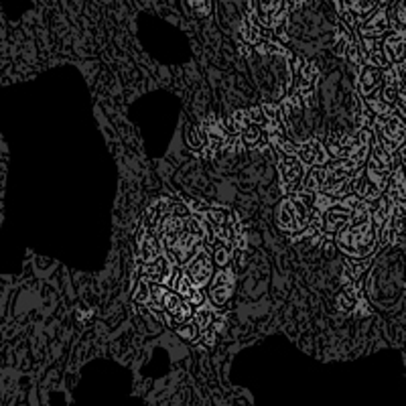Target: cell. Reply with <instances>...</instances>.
I'll return each mask as SVG.
<instances>
[{
    "label": "cell",
    "mask_w": 406,
    "mask_h": 406,
    "mask_svg": "<svg viewBox=\"0 0 406 406\" xmlns=\"http://www.w3.org/2000/svg\"><path fill=\"white\" fill-rule=\"evenodd\" d=\"M335 248L345 258H370L378 248V230L372 220V203L360 202L354 207L350 224L333 238Z\"/></svg>",
    "instance_id": "1"
},
{
    "label": "cell",
    "mask_w": 406,
    "mask_h": 406,
    "mask_svg": "<svg viewBox=\"0 0 406 406\" xmlns=\"http://www.w3.org/2000/svg\"><path fill=\"white\" fill-rule=\"evenodd\" d=\"M313 195L315 193L305 189L283 195V200L275 207L277 228L288 236L303 232L313 220Z\"/></svg>",
    "instance_id": "2"
},
{
    "label": "cell",
    "mask_w": 406,
    "mask_h": 406,
    "mask_svg": "<svg viewBox=\"0 0 406 406\" xmlns=\"http://www.w3.org/2000/svg\"><path fill=\"white\" fill-rule=\"evenodd\" d=\"M202 224L205 230V240L213 246L222 242L234 248L238 236L244 232L234 211L228 207H207V211L202 215Z\"/></svg>",
    "instance_id": "3"
},
{
    "label": "cell",
    "mask_w": 406,
    "mask_h": 406,
    "mask_svg": "<svg viewBox=\"0 0 406 406\" xmlns=\"http://www.w3.org/2000/svg\"><path fill=\"white\" fill-rule=\"evenodd\" d=\"M205 242V230H203L202 215H185L183 217V228L177 236L175 244L171 246V250L164 254L175 266H183L193 254L195 250Z\"/></svg>",
    "instance_id": "4"
},
{
    "label": "cell",
    "mask_w": 406,
    "mask_h": 406,
    "mask_svg": "<svg viewBox=\"0 0 406 406\" xmlns=\"http://www.w3.org/2000/svg\"><path fill=\"white\" fill-rule=\"evenodd\" d=\"M372 130L376 142L390 155H396L406 142V120L396 112L386 116H374Z\"/></svg>",
    "instance_id": "5"
},
{
    "label": "cell",
    "mask_w": 406,
    "mask_h": 406,
    "mask_svg": "<svg viewBox=\"0 0 406 406\" xmlns=\"http://www.w3.org/2000/svg\"><path fill=\"white\" fill-rule=\"evenodd\" d=\"M236 284H238V275L232 266H224V268L215 270L207 284V301L215 309L228 307V303L232 301V297L236 292Z\"/></svg>",
    "instance_id": "6"
},
{
    "label": "cell",
    "mask_w": 406,
    "mask_h": 406,
    "mask_svg": "<svg viewBox=\"0 0 406 406\" xmlns=\"http://www.w3.org/2000/svg\"><path fill=\"white\" fill-rule=\"evenodd\" d=\"M183 273L187 275V279L193 283V286L197 288H205L213 273H215V264H213V258H211V248H207L205 242L195 250V254L181 266Z\"/></svg>",
    "instance_id": "7"
},
{
    "label": "cell",
    "mask_w": 406,
    "mask_h": 406,
    "mask_svg": "<svg viewBox=\"0 0 406 406\" xmlns=\"http://www.w3.org/2000/svg\"><path fill=\"white\" fill-rule=\"evenodd\" d=\"M292 76H295V94L301 96L303 100H307L319 81L317 63L311 61L309 57H297L292 63Z\"/></svg>",
    "instance_id": "8"
},
{
    "label": "cell",
    "mask_w": 406,
    "mask_h": 406,
    "mask_svg": "<svg viewBox=\"0 0 406 406\" xmlns=\"http://www.w3.org/2000/svg\"><path fill=\"white\" fill-rule=\"evenodd\" d=\"M254 12H256L258 23L262 27L273 29V31L281 29L284 25V21L290 17L286 0H256Z\"/></svg>",
    "instance_id": "9"
},
{
    "label": "cell",
    "mask_w": 406,
    "mask_h": 406,
    "mask_svg": "<svg viewBox=\"0 0 406 406\" xmlns=\"http://www.w3.org/2000/svg\"><path fill=\"white\" fill-rule=\"evenodd\" d=\"M277 169H279V181H281L283 195L295 193L303 187V179L307 171H305V164L297 157H279Z\"/></svg>",
    "instance_id": "10"
},
{
    "label": "cell",
    "mask_w": 406,
    "mask_h": 406,
    "mask_svg": "<svg viewBox=\"0 0 406 406\" xmlns=\"http://www.w3.org/2000/svg\"><path fill=\"white\" fill-rule=\"evenodd\" d=\"M352 213H354V209L343 205L339 200L333 205H329L321 213V230H323L325 238H335L350 224Z\"/></svg>",
    "instance_id": "11"
},
{
    "label": "cell",
    "mask_w": 406,
    "mask_h": 406,
    "mask_svg": "<svg viewBox=\"0 0 406 406\" xmlns=\"http://www.w3.org/2000/svg\"><path fill=\"white\" fill-rule=\"evenodd\" d=\"M390 19H388V8L378 6L374 14H370L365 21L360 23V27L356 29L358 37L362 39H382L386 33H390Z\"/></svg>",
    "instance_id": "12"
},
{
    "label": "cell",
    "mask_w": 406,
    "mask_h": 406,
    "mask_svg": "<svg viewBox=\"0 0 406 406\" xmlns=\"http://www.w3.org/2000/svg\"><path fill=\"white\" fill-rule=\"evenodd\" d=\"M297 159L303 162L305 167H321L331 161V155L325 147V142L317 138H309L299 145L297 149Z\"/></svg>",
    "instance_id": "13"
},
{
    "label": "cell",
    "mask_w": 406,
    "mask_h": 406,
    "mask_svg": "<svg viewBox=\"0 0 406 406\" xmlns=\"http://www.w3.org/2000/svg\"><path fill=\"white\" fill-rule=\"evenodd\" d=\"M382 80H384V70L374 67V65H362L358 72V81H356V89H358L360 98L367 100V98L376 96L382 85Z\"/></svg>",
    "instance_id": "14"
},
{
    "label": "cell",
    "mask_w": 406,
    "mask_h": 406,
    "mask_svg": "<svg viewBox=\"0 0 406 406\" xmlns=\"http://www.w3.org/2000/svg\"><path fill=\"white\" fill-rule=\"evenodd\" d=\"M136 240H138V260H140L142 264L155 262L159 256L164 254L161 240H159L153 232H149L145 226H140L138 238H136Z\"/></svg>",
    "instance_id": "15"
},
{
    "label": "cell",
    "mask_w": 406,
    "mask_h": 406,
    "mask_svg": "<svg viewBox=\"0 0 406 406\" xmlns=\"http://www.w3.org/2000/svg\"><path fill=\"white\" fill-rule=\"evenodd\" d=\"M238 33H240V39L246 45L250 47H256L260 41L264 39L266 35V27H262L256 19V12H254V6H250L244 14V19L240 21V27H238Z\"/></svg>",
    "instance_id": "16"
},
{
    "label": "cell",
    "mask_w": 406,
    "mask_h": 406,
    "mask_svg": "<svg viewBox=\"0 0 406 406\" xmlns=\"http://www.w3.org/2000/svg\"><path fill=\"white\" fill-rule=\"evenodd\" d=\"M173 266H175V264L162 254V256H159L155 262L142 264V266L138 268V275H140V279H145L149 284H164L167 277H169L171 270H173Z\"/></svg>",
    "instance_id": "17"
},
{
    "label": "cell",
    "mask_w": 406,
    "mask_h": 406,
    "mask_svg": "<svg viewBox=\"0 0 406 406\" xmlns=\"http://www.w3.org/2000/svg\"><path fill=\"white\" fill-rule=\"evenodd\" d=\"M382 49L390 65L406 61V35L398 31H390L382 37Z\"/></svg>",
    "instance_id": "18"
},
{
    "label": "cell",
    "mask_w": 406,
    "mask_h": 406,
    "mask_svg": "<svg viewBox=\"0 0 406 406\" xmlns=\"http://www.w3.org/2000/svg\"><path fill=\"white\" fill-rule=\"evenodd\" d=\"M171 209H173V202H171L169 197L153 200L151 205L147 207V213H145V222H142V226H145L149 232H153V234L157 236L159 226L162 224V220L171 213Z\"/></svg>",
    "instance_id": "19"
},
{
    "label": "cell",
    "mask_w": 406,
    "mask_h": 406,
    "mask_svg": "<svg viewBox=\"0 0 406 406\" xmlns=\"http://www.w3.org/2000/svg\"><path fill=\"white\" fill-rule=\"evenodd\" d=\"M398 94H400V78L394 70V65L386 67L384 70V80H382V85L376 94V98H380L382 102H386L388 106L396 108V102H398Z\"/></svg>",
    "instance_id": "20"
},
{
    "label": "cell",
    "mask_w": 406,
    "mask_h": 406,
    "mask_svg": "<svg viewBox=\"0 0 406 406\" xmlns=\"http://www.w3.org/2000/svg\"><path fill=\"white\" fill-rule=\"evenodd\" d=\"M358 41H360L364 65H374V67H380V70L390 67V63L384 55V49H382V39H362V37H358Z\"/></svg>",
    "instance_id": "21"
},
{
    "label": "cell",
    "mask_w": 406,
    "mask_h": 406,
    "mask_svg": "<svg viewBox=\"0 0 406 406\" xmlns=\"http://www.w3.org/2000/svg\"><path fill=\"white\" fill-rule=\"evenodd\" d=\"M354 193L362 200V202L367 203H374L376 200H380L382 195H384V191L376 185V183H372L367 177L364 175V169L356 175V179H354Z\"/></svg>",
    "instance_id": "22"
},
{
    "label": "cell",
    "mask_w": 406,
    "mask_h": 406,
    "mask_svg": "<svg viewBox=\"0 0 406 406\" xmlns=\"http://www.w3.org/2000/svg\"><path fill=\"white\" fill-rule=\"evenodd\" d=\"M175 292L179 295V297H183L189 305H193V307H197V305H202L205 303L207 299H205V295H203V288H197V286H193V283L187 279V275L183 273L181 275V279H179V283L175 286Z\"/></svg>",
    "instance_id": "23"
},
{
    "label": "cell",
    "mask_w": 406,
    "mask_h": 406,
    "mask_svg": "<svg viewBox=\"0 0 406 406\" xmlns=\"http://www.w3.org/2000/svg\"><path fill=\"white\" fill-rule=\"evenodd\" d=\"M268 142L270 147L275 149V153L279 157H297V149L299 145L286 134V132H275V134H268Z\"/></svg>",
    "instance_id": "24"
},
{
    "label": "cell",
    "mask_w": 406,
    "mask_h": 406,
    "mask_svg": "<svg viewBox=\"0 0 406 406\" xmlns=\"http://www.w3.org/2000/svg\"><path fill=\"white\" fill-rule=\"evenodd\" d=\"M325 175H327L325 164H321V167H309V171L305 173V179H303V187L301 189L311 191V193H319L325 183Z\"/></svg>",
    "instance_id": "25"
},
{
    "label": "cell",
    "mask_w": 406,
    "mask_h": 406,
    "mask_svg": "<svg viewBox=\"0 0 406 406\" xmlns=\"http://www.w3.org/2000/svg\"><path fill=\"white\" fill-rule=\"evenodd\" d=\"M254 49H256V53L260 57H286V59H292L290 51L284 47L283 43H279L275 39H262Z\"/></svg>",
    "instance_id": "26"
},
{
    "label": "cell",
    "mask_w": 406,
    "mask_h": 406,
    "mask_svg": "<svg viewBox=\"0 0 406 406\" xmlns=\"http://www.w3.org/2000/svg\"><path fill=\"white\" fill-rule=\"evenodd\" d=\"M213 309H215V307H213L209 301H205V303L197 305V307L193 309V317H191V319L205 331V329L211 327L213 319H215V311H213Z\"/></svg>",
    "instance_id": "27"
},
{
    "label": "cell",
    "mask_w": 406,
    "mask_h": 406,
    "mask_svg": "<svg viewBox=\"0 0 406 406\" xmlns=\"http://www.w3.org/2000/svg\"><path fill=\"white\" fill-rule=\"evenodd\" d=\"M185 142L189 149L202 151V147L205 145V132L200 124H193V122L185 124Z\"/></svg>",
    "instance_id": "28"
},
{
    "label": "cell",
    "mask_w": 406,
    "mask_h": 406,
    "mask_svg": "<svg viewBox=\"0 0 406 406\" xmlns=\"http://www.w3.org/2000/svg\"><path fill=\"white\" fill-rule=\"evenodd\" d=\"M372 258V256H370ZM370 258H345V262H343V268H345V277L348 279H352V281H360L362 277H364V273L367 270V262H370Z\"/></svg>",
    "instance_id": "29"
},
{
    "label": "cell",
    "mask_w": 406,
    "mask_h": 406,
    "mask_svg": "<svg viewBox=\"0 0 406 406\" xmlns=\"http://www.w3.org/2000/svg\"><path fill=\"white\" fill-rule=\"evenodd\" d=\"M232 254H234V248L228 246V244L217 242L213 248H211V258H213V264L217 268H224V266H230L232 262Z\"/></svg>",
    "instance_id": "30"
},
{
    "label": "cell",
    "mask_w": 406,
    "mask_h": 406,
    "mask_svg": "<svg viewBox=\"0 0 406 406\" xmlns=\"http://www.w3.org/2000/svg\"><path fill=\"white\" fill-rule=\"evenodd\" d=\"M348 8H350V10L358 17V21L362 23V21H365L370 14L376 12L378 2H376V0H352V2L348 4Z\"/></svg>",
    "instance_id": "31"
},
{
    "label": "cell",
    "mask_w": 406,
    "mask_h": 406,
    "mask_svg": "<svg viewBox=\"0 0 406 406\" xmlns=\"http://www.w3.org/2000/svg\"><path fill=\"white\" fill-rule=\"evenodd\" d=\"M175 331H177V335H179L183 341H187V343H195V341H197V339L203 335V329L200 327V325L195 323L193 319H189L187 323L179 325Z\"/></svg>",
    "instance_id": "32"
},
{
    "label": "cell",
    "mask_w": 406,
    "mask_h": 406,
    "mask_svg": "<svg viewBox=\"0 0 406 406\" xmlns=\"http://www.w3.org/2000/svg\"><path fill=\"white\" fill-rule=\"evenodd\" d=\"M262 136H264V130H262L258 124H254V122H250L242 132H240L242 142L244 145H248V147H258V145L264 140Z\"/></svg>",
    "instance_id": "33"
},
{
    "label": "cell",
    "mask_w": 406,
    "mask_h": 406,
    "mask_svg": "<svg viewBox=\"0 0 406 406\" xmlns=\"http://www.w3.org/2000/svg\"><path fill=\"white\" fill-rule=\"evenodd\" d=\"M151 297H153V295H151V284L147 283L145 279H138L136 284L132 286V301L147 307V303L151 301Z\"/></svg>",
    "instance_id": "34"
},
{
    "label": "cell",
    "mask_w": 406,
    "mask_h": 406,
    "mask_svg": "<svg viewBox=\"0 0 406 406\" xmlns=\"http://www.w3.org/2000/svg\"><path fill=\"white\" fill-rule=\"evenodd\" d=\"M364 106L374 114V116H386V114H392L394 112V108L392 106H388L386 102H382L380 98H376V96H372V98H367L364 100Z\"/></svg>",
    "instance_id": "35"
},
{
    "label": "cell",
    "mask_w": 406,
    "mask_h": 406,
    "mask_svg": "<svg viewBox=\"0 0 406 406\" xmlns=\"http://www.w3.org/2000/svg\"><path fill=\"white\" fill-rule=\"evenodd\" d=\"M356 303H358V299L352 297V295L345 292V290H341V292L335 297V307H337V311H341V313H354Z\"/></svg>",
    "instance_id": "36"
},
{
    "label": "cell",
    "mask_w": 406,
    "mask_h": 406,
    "mask_svg": "<svg viewBox=\"0 0 406 406\" xmlns=\"http://www.w3.org/2000/svg\"><path fill=\"white\" fill-rule=\"evenodd\" d=\"M350 63H354V65H358V67H362L364 65V59H362V49H360V41L358 39H352L350 41V45H348V49H345V55H343Z\"/></svg>",
    "instance_id": "37"
},
{
    "label": "cell",
    "mask_w": 406,
    "mask_h": 406,
    "mask_svg": "<svg viewBox=\"0 0 406 406\" xmlns=\"http://www.w3.org/2000/svg\"><path fill=\"white\" fill-rule=\"evenodd\" d=\"M185 2H187L189 10L200 19L209 17V12H211V0H185Z\"/></svg>",
    "instance_id": "38"
},
{
    "label": "cell",
    "mask_w": 406,
    "mask_h": 406,
    "mask_svg": "<svg viewBox=\"0 0 406 406\" xmlns=\"http://www.w3.org/2000/svg\"><path fill=\"white\" fill-rule=\"evenodd\" d=\"M230 118H232V122H234V126H236L238 134H240L244 128L250 124V118H248V110H236V112H234Z\"/></svg>",
    "instance_id": "39"
},
{
    "label": "cell",
    "mask_w": 406,
    "mask_h": 406,
    "mask_svg": "<svg viewBox=\"0 0 406 406\" xmlns=\"http://www.w3.org/2000/svg\"><path fill=\"white\" fill-rule=\"evenodd\" d=\"M286 2H288V10H290V12H301V10H305V8L315 6L319 0H286Z\"/></svg>",
    "instance_id": "40"
},
{
    "label": "cell",
    "mask_w": 406,
    "mask_h": 406,
    "mask_svg": "<svg viewBox=\"0 0 406 406\" xmlns=\"http://www.w3.org/2000/svg\"><path fill=\"white\" fill-rule=\"evenodd\" d=\"M185 205L189 207V211H191L193 215H203V213L207 211V207H209L207 203L200 202V200H195V197H187V200H185Z\"/></svg>",
    "instance_id": "41"
},
{
    "label": "cell",
    "mask_w": 406,
    "mask_h": 406,
    "mask_svg": "<svg viewBox=\"0 0 406 406\" xmlns=\"http://www.w3.org/2000/svg\"><path fill=\"white\" fill-rule=\"evenodd\" d=\"M370 313H372V309H370V303L365 301V297L362 295V297L358 299L356 307H354V315H356V317H367Z\"/></svg>",
    "instance_id": "42"
},
{
    "label": "cell",
    "mask_w": 406,
    "mask_h": 406,
    "mask_svg": "<svg viewBox=\"0 0 406 406\" xmlns=\"http://www.w3.org/2000/svg\"><path fill=\"white\" fill-rule=\"evenodd\" d=\"M396 108H398V114L406 120V85H403V83H400V94H398Z\"/></svg>",
    "instance_id": "43"
},
{
    "label": "cell",
    "mask_w": 406,
    "mask_h": 406,
    "mask_svg": "<svg viewBox=\"0 0 406 406\" xmlns=\"http://www.w3.org/2000/svg\"><path fill=\"white\" fill-rule=\"evenodd\" d=\"M215 337H217V333L209 327V329H205L203 331V343H205V348H211L213 343H215Z\"/></svg>",
    "instance_id": "44"
},
{
    "label": "cell",
    "mask_w": 406,
    "mask_h": 406,
    "mask_svg": "<svg viewBox=\"0 0 406 406\" xmlns=\"http://www.w3.org/2000/svg\"><path fill=\"white\" fill-rule=\"evenodd\" d=\"M378 2V6H384V8H388L394 0H376Z\"/></svg>",
    "instance_id": "45"
}]
</instances>
